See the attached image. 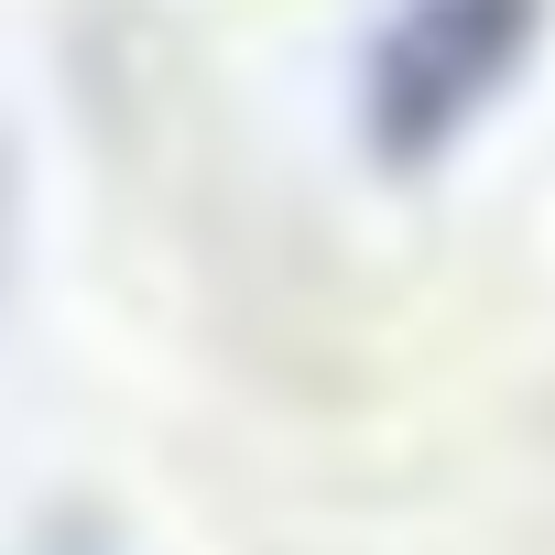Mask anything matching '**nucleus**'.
Masks as SVG:
<instances>
[{"label": "nucleus", "mask_w": 555, "mask_h": 555, "mask_svg": "<svg viewBox=\"0 0 555 555\" xmlns=\"http://www.w3.org/2000/svg\"><path fill=\"white\" fill-rule=\"evenodd\" d=\"M544 0H392L360 55V131L392 175L447 164L533 66Z\"/></svg>", "instance_id": "1"}, {"label": "nucleus", "mask_w": 555, "mask_h": 555, "mask_svg": "<svg viewBox=\"0 0 555 555\" xmlns=\"http://www.w3.org/2000/svg\"><path fill=\"white\" fill-rule=\"evenodd\" d=\"M44 555H99V544H44Z\"/></svg>", "instance_id": "2"}]
</instances>
